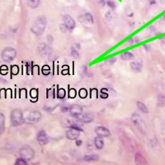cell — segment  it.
<instances>
[{
	"label": "cell",
	"instance_id": "30",
	"mask_svg": "<svg viewBox=\"0 0 165 165\" xmlns=\"http://www.w3.org/2000/svg\"><path fill=\"white\" fill-rule=\"evenodd\" d=\"M60 29H61V32H63V33H66L67 30L68 29H67V27L65 26V25H64V24H62V25H61V26H60Z\"/></svg>",
	"mask_w": 165,
	"mask_h": 165
},
{
	"label": "cell",
	"instance_id": "21",
	"mask_svg": "<svg viewBox=\"0 0 165 165\" xmlns=\"http://www.w3.org/2000/svg\"><path fill=\"white\" fill-rule=\"evenodd\" d=\"M40 3V0H28V5L32 9L37 8Z\"/></svg>",
	"mask_w": 165,
	"mask_h": 165
},
{
	"label": "cell",
	"instance_id": "3",
	"mask_svg": "<svg viewBox=\"0 0 165 165\" xmlns=\"http://www.w3.org/2000/svg\"><path fill=\"white\" fill-rule=\"evenodd\" d=\"M16 51L12 47H6L2 53V58L5 62H11L16 57Z\"/></svg>",
	"mask_w": 165,
	"mask_h": 165
},
{
	"label": "cell",
	"instance_id": "18",
	"mask_svg": "<svg viewBox=\"0 0 165 165\" xmlns=\"http://www.w3.org/2000/svg\"><path fill=\"white\" fill-rule=\"evenodd\" d=\"M84 159L85 161L90 162V161H97V160L99 159V157L98 155H96V154H89V155H86V156H84Z\"/></svg>",
	"mask_w": 165,
	"mask_h": 165
},
{
	"label": "cell",
	"instance_id": "25",
	"mask_svg": "<svg viewBox=\"0 0 165 165\" xmlns=\"http://www.w3.org/2000/svg\"><path fill=\"white\" fill-rule=\"evenodd\" d=\"M79 97L82 98H85L87 97V91L85 89H81L79 93Z\"/></svg>",
	"mask_w": 165,
	"mask_h": 165
},
{
	"label": "cell",
	"instance_id": "8",
	"mask_svg": "<svg viewBox=\"0 0 165 165\" xmlns=\"http://www.w3.org/2000/svg\"><path fill=\"white\" fill-rule=\"evenodd\" d=\"M38 51L40 54L43 55L51 54L52 53V49L48 45L41 43L38 46Z\"/></svg>",
	"mask_w": 165,
	"mask_h": 165
},
{
	"label": "cell",
	"instance_id": "4",
	"mask_svg": "<svg viewBox=\"0 0 165 165\" xmlns=\"http://www.w3.org/2000/svg\"><path fill=\"white\" fill-rule=\"evenodd\" d=\"M19 155L25 160H31L34 157V150L28 145H25L19 150Z\"/></svg>",
	"mask_w": 165,
	"mask_h": 165
},
{
	"label": "cell",
	"instance_id": "22",
	"mask_svg": "<svg viewBox=\"0 0 165 165\" xmlns=\"http://www.w3.org/2000/svg\"><path fill=\"white\" fill-rule=\"evenodd\" d=\"M82 20L86 23H93V17L91 14H86L82 16Z\"/></svg>",
	"mask_w": 165,
	"mask_h": 165
},
{
	"label": "cell",
	"instance_id": "28",
	"mask_svg": "<svg viewBox=\"0 0 165 165\" xmlns=\"http://www.w3.org/2000/svg\"><path fill=\"white\" fill-rule=\"evenodd\" d=\"M107 4L109 6V7H111V9H115L116 7V5L115 3L114 2H113L112 0H107Z\"/></svg>",
	"mask_w": 165,
	"mask_h": 165
},
{
	"label": "cell",
	"instance_id": "10",
	"mask_svg": "<svg viewBox=\"0 0 165 165\" xmlns=\"http://www.w3.org/2000/svg\"><path fill=\"white\" fill-rule=\"evenodd\" d=\"M80 135V130L76 128H71L66 132V136L70 140H76Z\"/></svg>",
	"mask_w": 165,
	"mask_h": 165
},
{
	"label": "cell",
	"instance_id": "31",
	"mask_svg": "<svg viewBox=\"0 0 165 165\" xmlns=\"http://www.w3.org/2000/svg\"><path fill=\"white\" fill-rule=\"evenodd\" d=\"M76 144L78 146H81V144H82V141L81 140H77V141H76Z\"/></svg>",
	"mask_w": 165,
	"mask_h": 165
},
{
	"label": "cell",
	"instance_id": "15",
	"mask_svg": "<svg viewBox=\"0 0 165 165\" xmlns=\"http://www.w3.org/2000/svg\"><path fill=\"white\" fill-rule=\"evenodd\" d=\"M94 144H95V146L96 147V148H97L99 150L102 149L104 146V141H103V139H102V137L98 136L97 137L95 138Z\"/></svg>",
	"mask_w": 165,
	"mask_h": 165
},
{
	"label": "cell",
	"instance_id": "19",
	"mask_svg": "<svg viewBox=\"0 0 165 165\" xmlns=\"http://www.w3.org/2000/svg\"><path fill=\"white\" fill-rule=\"evenodd\" d=\"M137 106L138 109H139L140 112H141L143 113H148V108L146 106V105L143 104L141 102H137Z\"/></svg>",
	"mask_w": 165,
	"mask_h": 165
},
{
	"label": "cell",
	"instance_id": "24",
	"mask_svg": "<svg viewBox=\"0 0 165 165\" xmlns=\"http://www.w3.org/2000/svg\"><path fill=\"white\" fill-rule=\"evenodd\" d=\"M65 95H66L65 90H64L63 88L59 89V91H58V98H61V99H63V98H64Z\"/></svg>",
	"mask_w": 165,
	"mask_h": 165
},
{
	"label": "cell",
	"instance_id": "13",
	"mask_svg": "<svg viewBox=\"0 0 165 165\" xmlns=\"http://www.w3.org/2000/svg\"><path fill=\"white\" fill-rule=\"evenodd\" d=\"M94 119V113L91 112H87L83 115L81 121L84 123H90L93 121Z\"/></svg>",
	"mask_w": 165,
	"mask_h": 165
},
{
	"label": "cell",
	"instance_id": "9",
	"mask_svg": "<svg viewBox=\"0 0 165 165\" xmlns=\"http://www.w3.org/2000/svg\"><path fill=\"white\" fill-rule=\"evenodd\" d=\"M69 111L72 117H76L81 115L83 112V108L78 104H74L70 108Z\"/></svg>",
	"mask_w": 165,
	"mask_h": 165
},
{
	"label": "cell",
	"instance_id": "26",
	"mask_svg": "<svg viewBox=\"0 0 165 165\" xmlns=\"http://www.w3.org/2000/svg\"><path fill=\"white\" fill-rule=\"evenodd\" d=\"M16 165H26L27 164V163L26 162V160L24 159L23 158H21V159H17V161H16Z\"/></svg>",
	"mask_w": 165,
	"mask_h": 165
},
{
	"label": "cell",
	"instance_id": "27",
	"mask_svg": "<svg viewBox=\"0 0 165 165\" xmlns=\"http://www.w3.org/2000/svg\"><path fill=\"white\" fill-rule=\"evenodd\" d=\"M76 89H71L69 91V97H71L72 98H74L76 97Z\"/></svg>",
	"mask_w": 165,
	"mask_h": 165
},
{
	"label": "cell",
	"instance_id": "14",
	"mask_svg": "<svg viewBox=\"0 0 165 165\" xmlns=\"http://www.w3.org/2000/svg\"><path fill=\"white\" fill-rule=\"evenodd\" d=\"M130 67L132 71L136 73H139L143 69V64L141 62L135 61L130 63Z\"/></svg>",
	"mask_w": 165,
	"mask_h": 165
},
{
	"label": "cell",
	"instance_id": "1",
	"mask_svg": "<svg viewBox=\"0 0 165 165\" xmlns=\"http://www.w3.org/2000/svg\"><path fill=\"white\" fill-rule=\"evenodd\" d=\"M47 24V20L45 17L38 16L32 25L31 31L36 36H40L45 30Z\"/></svg>",
	"mask_w": 165,
	"mask_h": 165
},
{
	"label": "cell",
	"instance_id": "32",
	"mask_svg": "<svg viewBox=\"0 0 165 165\" xmlns=\"http://www.w3.org/2000/svg\"><path fill=\"white\" fill-rule=\"evenodd\" d=\"M156 1H158L160 3H162V4L165 3V0H156Z\"/></svg>",
	"mask_w": 165,
	"mask_h": 165
},
{
	"label": "cell",
	"instance_id": "12",
	"mask_svg": "<svg viewBox=\"0 0 165 165\" xmlns=\"http://www.w3.org/2000/svg\"><path fill=\"white\" fill-rule=\"evenodd\" d=\"M95 132L99 137H107L111 136V132L108 129L103 126H97L95 129Z\"/></svg>",
	"mask_w": 165,
	"mask_h": 165
},
{
	"label": "cell",
	"instance_id": "17",
	"mask_svg": "<svg viewBox=\"0 0 165 165\" xmlns=\"http://www.w3.org/2000/svg\"><path fill=\"white\" fill-rule=\"evenodd\" d=\"M134 58V54L130 52H125L121 54V58L124 61L131 60Z\"/></svg>",
	"mask_w": 165,
	"mask_h": 165
},
{
	"label": "cell",
	"instance_id": "23",
	"mask_svg": "<svg viewBox=\"0 0 165 165\" xmlns=\"http://www.w3.org/2000/svg\"><path fill=\"white\" fill-rule=\"evenodd\" d=\"M157 105L159 106H165V95H159L157 97Z\"/></svg>",
	"mask_w": 165,
	"mask_h": 165
},
{
	"label": "cell",
	"instance_id": "29",
	"mask_svg": "<svg viewBox=\"0 0 165 165\" xmlns=\"http://www.w3.org/2000/svg\"><path fill=\"white\" fill-rule=\"evenodd\" d=\"M18 71H19V69H18V66H14L12 67V74H18Z\"/></svg>",
	"mask_w": 165,
	"mask_h": 165
},
{
	"label": "cell",
	"instance_id": "5",
	"mask_svg": "<svg viewBox=\"0 0 165 165\" xmlns=\"http://www.w3.org/2000/svg\"><path fill=\"white\" fill-rule=\"evenodd\" d=\"M132 121L140 131L144 133L147 129L146 124L143 121L142 117L137 113H134L132 116Z\"/></svg>",
	"mask_w": 165,
	"mask_h": 165
},
{
	"label": "cell",
	"instance_id": "20",
	"mask_svg": "<svg viewBox=\"0 0 165 165\" xmlns=\"http://www.w3.org/2000/svg\"><path fill=\"white\" fill-rule=\"evenodd\" d=\"M5 130V116L0 113V136L4 132Z\"/></svg>",
	"mask_w": 165,
	"mask_h": 165
},
{
	"label": "cell",
	"instance_id": "11",
	"mask_svg": "<svg viewBox=\"0 0 165 165\" xmlns=\"http://www.w3.org/2000/svg\"><path fill=\"white\" fill-rule=\"evenodd\" d=\"M63 20L64 22V24L69 30L73 29L76 26V23H75L74 19L69 15H64L63 18Z\"/></svg>",
	"mask_w": 165,
	"mask_h": 165
},
{
	"label": "cell",
	"instance_id": "7",
	"mask_svg": "<svg viewBox=\"0 0 165 165\" xmlns=\"http://www.w3.org/2000/svg\"><path fill=\"white\" fill-rule=\"evenodd\" d=\"M37 140L39 144L41 146L45 145L48 143V137L44 130H40L37 135Z\"/></svg>",
	"mask_w": 165,
	"mask_h": 165
},
{
	"label": "cell",
	"instance_id": "33",
	"mask_svg": "<svg viewBox=\"0 0 165 165\" xmlns=\"http://www.w3.org/2000/svg\"><path fill=\"white\" fill-rule=\"evenodd\" d=\"M100 3H101V5L102 6H104V3H104V0H100Z\"/></svg>",
	"mask_w": 165,
	"mask_h": 165
},
{
	"label": "cell",
	"instance_id": "34",
	"mask_svg": "<svg viewBox=\"0 0 165 165\" xmlns=\"http://www.w3.org/2000/svg\"><path fill=\"white\" fill-rule=\"evenodd\" d=\"M161 19H162V20L163 21H164V22H165V14H164L163 15V16L161 17Z\"/></svg>",
	"mask_w": 165,
	"mask_h": 165
},
{
	"label": "cell",
	"instance_id": "2",
	"mask_svg": "<svg viewBox=\"0 0 165 165\" xmlns=\"http://www.w3.org/2000/svg\"><path fill=\"white\" fill-rule=\"evenodd\" d=\"M11 121L14 126H18L24 122L23 113L19 109H13L11 113Z\"/></svg>",
	"mask_w": 165,
	"mask_h": 165
},
{
	"label": "cell",
	"instance_id": "16",
	"mask_svg": "<svg viewBox=\"0 0 165 165\" xmlns=\"http://www.w3.org/2000/svg\"><path fill=\"white\" fill-rule=\"evenodd\" d=\"M135 161L137 164H142L145 163V159L142 156L141 153H137L135 156Z\"/></svg>",
	"mask_w": 165,
	"mask_h": 165
},
{
	"label": "cell",
	"instance_id": "6",
	"mask_svg": "<svg viewBox=\"0 0 165 165\" xmlns=\"http://www.w3.org/2000/svg\"><path fill=\"white\" fill-rule=\"evenodd\" d=\"M41 119V113L38 111H33L29 113L25 121L28 124H35L39 122Z\"/></svg>",
	"mask_w": 165,
	"mask_h": 165
}]
</instances>
